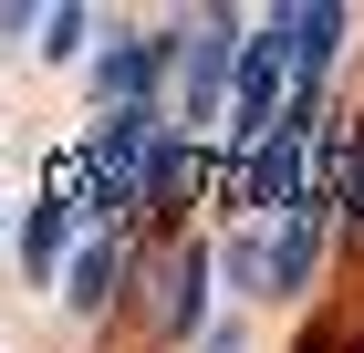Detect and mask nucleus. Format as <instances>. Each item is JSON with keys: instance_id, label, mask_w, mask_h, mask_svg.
Here are the masks:
<instances>
[{"instance_id": "obj_1", "label": "nucleus", "mask_w": 364, "mask_h": 353, "mask_svg": "<svg viewBox=\"0 0 364 353\" xmlns=\"http://www.w3.org/2000/svg\"><path fill=\"white\" fill-rule=\"evenodd\" d=\"M177 156V125L167 114H105V136L84 146V208H125V197H156Z\"/></svg>"}, {"instance_id": "obj_2", "label": "nucleus", "mask_w": 364, "mask_h": 353, "mask_svg": "<svg viewBox=\"0 0 364 353\" xmlns=\"http://www.w3.org/2000/svg\"><path fill=\"white\" fill-rule=\"evenodd\" d=\"M312 249H323V197H302V208H281L271 229H260V291H302Z\"/></svg>"}, {"instance_id": "obj_3", "label": "nucleus", "mask_w": 364, "mask_h": 353, "mask_svg": "<svg viewBox=\"0 0 364 353\" xmlns=\"http://www.w3.org/2000/svg\"><path fill=\"white\" fill-rule=\"evenodd\" d=\"M156 63H167L156 42H105V53H94V94H105L114 114H156L146 104V94H156Z\"/></svg>"}, {"instance_id": "obj_4", "label": "nucleus", "mask_w": 364, "mask_h": 353, "mask_svg": "<svg viewBox=\"0 0 364 353\" xmlns=\"http://www.w3.org/2000/svg\"><path fill=\"white\" fill-rule=\"evenodd\" d=\"M281 31H291L302 94H323V73H333V53H343V11H333V0H291V11H281Z\"/></svg>"}, {"instance_id": "obj_5", "label": "nucleus", "mask_w": 364, "mask_h": 353, "mask_svg": "<svg viewBox=\"0 0 364 353\" xmlns=\"http://www.w3.org/2000/svg\"><path fill=\"white\" fill-rule=\"evenodd\" d=\"M73 218H84V188H53L42 208H31V229H21L31 271H73Z\"/></svg>"}, {"instance_id": "obj_6", "label": "nucleus", "mask_w": 364, "mask_h": 353, "mask_svg": "<svg viewBox=\"0 0 364 353\" xmlns=\"http://www.w3.org/2000/svg\"><path fill=\"white\" fill-rule=\"evenodd\" d=\"M208 271H219L208 249H177V260H167V301H156V322H167V332H188V322H198V301H208Z\"/></svg>"}, {"instance_id": "obj_7", "label": "nucleus", "mask_w": 364, "mask_h": 353, "mask_svg": "<svg viewBox=\"0 0 364 353\" xmlns=\"http://www.w3.org/2000/svg\"><path fill=\"white\" fill-rule=\"evenodd\" d=\"M114 271H125V239H84V260H73V281H63L73 312H105V301H114Z\"/></svg>"}, {"instance_id": "obj_8", "label": "nucleus", "mask_w": 364, "mask_h": 353, "mask_svg": "<svg viewBox=\"0 0 364 353\" xmlns=\"http://www.w3.org/2000/svg\"><path fill=\"white\" fill-rule=\"evenodd\" d=\"M84 42H94V21L73 11V0H63V11H42V53H53V63H73Z\"/></svg>"}]
</instances>
